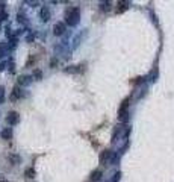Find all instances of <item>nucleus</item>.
Segmentation results:
<instances>
[{
	"instance_id": "nucleus-12",
	"label": "nucleus",
	"mask_w": 174,
	"mask_h": 182,
	"mask_svg": "<svg viewBox=\"0 0 174 182\" xmlns=\"http://www.w3.org/2000/svg\"><path fill=\"white\" fill-rule=\"evenodd\" d=\"M9 159H11L12 164H18V162H21V158H20L18 155H11V156H9Z\"/></svg>"
},
{
	"instance_id": "nucleus-6",
	"label": "nucleus",
	"mask_w": 174,
	"mask_h": 182,
	"mask_svg": "<svg viewBox=\"0 0 174 182\" xmlns=\"http://www.w3.org/2000/svg\"><path fill=\"white\" fill-rule=\"evenodd\" d=\"M23 96V93H21V90L18 88V87H15L14 90H12V94H11V100H18L20 97Z\"/></svg>"
},
{
	"instance_id": "nucleus-4",
	"label": "nucleus",
	"mask_w": 174,
	"mask_h": 182,
	"mask_svg": "<svg viewBox=\"0 0 174 182\" xmlns=\"http://www.w3.org/2000/svg\"><path fill=\"white\" fill-rule=\"evenodd\" d=\"M64 32H65V24H64V23L59 22L53 26V34L55 35H62Z\"/></svg>"
},
{
	"instance_id": "nucleus-2",
	"label": "nucleus",
	"mask_w": 174,
	"mask_h": 182,
	"mask_svg": "<svg viewBox=\"0 0 174 182\" xmlns=\"http://www.w3.org/2000/svg\"><path fill=\"white\" fill-rule=\"evenodd\" d=\"M6 122H8L9 125H17V123L20 122V115H18V113L11 111V113L8 114V117H6Z\"/></svg>"
},
{
	"instance_id": "nucleus-13",
	"label": "nucleus",
	"mask_w": 174,
	"mask_h": 182,
	"mask_svg": "<svg viewBox=\"0 0 174 182\" xmlns=\"http://www.w3.org/2000/svg\"><path fill=\"white\" fill-rule=\"evenodd\" d=\"M100 8H102V11H109V9H111V3H109V2H103V3L100 5Z\"/></svg>"
},
{
	"instance_id": "nucleus-8",
	"label": "nucleus",
	"mask_w": 174,
	"mask_h": 182,
	"mask_svg": "<svg viewBox=\"0 0 174 182\" xmlns=\"http://www.w3.org/2000/svg\"><path fill=\"white\" fill-rule=\"evenodd\" d=\"M102 176H103V173H102V170H95L93 171V175H91V181H100L102 179Z\"/></svg>"
},
{
	"instance_id": "nucleus-1",
	"label": "nucleus",
	"mask_w": 174,
	"mask_h": 182,
	"mask_svg": "<svg viewBox=\"0 0 174 182\" xmlns=\"http://www.w3.org/2000/svg\"><path fill=\"white\" fill-rule=\"evenodd\" d=\"M79 17H80L79 8H71V9L67 11V14H65V20L68 23V26H76L77 22H79Z\"/></svg>"
},
{
	"instance_id": "nucleus-17",
	"label": "nucleus",
	"mask_w": 174,
	"mask_h": 182,
	"mask_svg": "<svg viewBox=\"0 0 174 182\" xmlns=\"http://www.w3.org/2000/svg\"><path fill=\"white\" fill-rule=\"evenodd\" d=\"M56 64H58V61H56V59H52V62H50V65H52V67H55Z\"/></svg>"
},
{
	"instance_id": "nucleus-15",
	"label": "nucleus",
	"mask_w": 174,
	"mask_h": 182,
	"mask_svg": "<svg viewBox=\"0 0 174 182\" xmlns=\"http://www.w3.org/2000/svg\"><path fill=\"white\" fill-rule=\"evenodd\" d=\"M5 100V88L3 87H0V103Z\"/></svg>"
},
{
	"instance_id": "nucleus-19",
	"label": "nucleus",
	"mask_w": 174,
	"mask_h": 182,
	"mask_svg": "<svg viewBox=\"0 0 174 182\" xmlns=\"http://www.w3.org/2000/svg\"><path fill=\"white\" fill-rule=\"evenodd\" d=\"M2 47H3V46H2V44H0V49H2Z\"/></svg>"
},
{
	"instance_id": "nucleus-10",
	"label": "nucleus",
	"mask_w": 174,
	"mask_h": 182,
	"mask_svg": "<svg viewBox=\"0 0 174 182\" xmlns=\"http://www.w3.org/2000/svg\"><path fill=\"white\" fill-rule=\"evenodd\" d=\"M24 176H26L27 179H32V178H35V170L32 169V167L26 169V171H24Z\"/></svg>"
},
{
	"instance_id": "nucleus-9",
	"label": "nucleus",
	"mask_w": 174,
	"mask_h": 182,
	"mask_svg": "<svg viewBox=\"0 0 174 182\" xmlns=\"http://www.w3.org/2000/svg\"><path fill=\"white\" fill-rule=\"evenodd\" d=\"M111 156V150H104L103 153L100 155V162L103 164V162H108V159Z\"/></svg>"
},
{
	"instance_id": "nucleus-3",
	"label": "nucleus",
	"mask_w": 174,
	"mask_h": 182,
	"mask_svg": "<svg viewBox=\"0 0 174 182\" xmlns=\"http://www.w3.org/2000/svg\"><path fill=\"white\" fill-rule=\"evenodd\" d=\"M39 17H41L43 22H48L50 20V9L47 6H43L41 11H39Z\"/></svg>"
},
{
	"instance_id": "nucleus-5",
	"label": "nucleus",
	"mask_w": 174,
	"mask_h": 182,
	"mask_svg": "<svg viewBox=\"0 0 174 182\" xmlns=\"http://www.w3.org/2000/svg\"><path fill=\"white\" fill-rule=\"evenodd\" d=\"M0 135H2L3 140H11L12 138V129L11 127H5V129L0 132Z\"/></svg>"
},
{
	"instance_id": "nucleus-7",
	"label": "nucleus",
	"mask_w": 174,
	"mask_h": 182,
	"mask_svg": "<svg viewBox=\"0 0 174 182\" xmlns=\"http://www.w3.org/2000/svg\"><path fill=\"white\" fill-rule=\"evenodd\" d=\"M126 9H129V2H120L118 8H117V12H124Z\"/></svg>"
},
{
	"instance_id": "nucleus-16",
	"label": "nucleus",
	"mask_w": 174,
	"mask_h": 182,
	"mask_svg": "<svg viewBox=\"0 0 174 182\" xmlns=\"http://www.w3.org/2000/svg\"><path fill=\"white\" fill-rule=\"evenodd\" d=\"M18 22H24V15L23 14H18Z\"/></svg>"
},
{
	"instance_id": "nucleus-11",
	"label": "nucleus",
	"mask_w": 174,
	"mask_h": 182,
	"mask_svg": "<svg viewBox=\"0 0 174 182\" xmlns=\"http://www.w3.org/2000/svg\"><path fill=\"white\" fill-rule=\"evenodd\" d=\"M30 82V76H20L18 78V84L20 85H26V84H29Z\"/></svg>"
},
{
	"instance_id": "nucleus-18",
	"label": "nucleus",
	"mask_w": 174,
	"mask_h": 182,
	"mask_svg": "<svg viewBox=\"0 0 174 182\" xmlns=\"http://www.w3.org/2000/svg\"><path fill=\"white\" fill-rule=\"evenodd\" d=\"M5 65H6L5 62H3V64H0V71H2V70H5Z\"/></svg>"
},
{
	"instance_id": "nucleus-14",
	"label": "nucleus",
	"mask_w": 174,
	"mask_h": 182,
	"mask_svg": "<svg viewBox=\"0 0 174 182\" xmlns=\"http://www.w3.org/2000/svg\"><path fill=\"white\" fill-rule=\"evenodd\" d=\"M34 76H35V79H41V78H43V73H41V70H35L34 71Z\"/></svg>"
}]
</instances>
